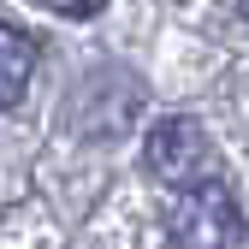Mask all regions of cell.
Instances as JSON below:
<instances>
[{
    "label": "cell",
    "mask_w": 249,
    "mask_h": 249,
    "mask_svg": "<svg viewBox=\"0 0 249 249\" xmlns=\"http://www.w3.org/2000/svg\"><path fill=\"white\" fill-rule=\"evenodd\" d=\"M30 71H36V36L0 18V113L24 101V89H30Z\"/></svg>",
    "instance_id": "obj_3"
},
{
    "label": "cell",
    "mask_w": 249,
    "mask_h": 249,
    "mask_svg": "<svg viewBox=\"0 0 249 249\" xmlns=\"http://www.w3.org/2000/svg\"><path fill=\"white\" fill-rule=\"evenodd\" d=\"M142 166L148 178L172 184V190H190V184L213 178V148H208V131L190 119V113H166L148 124V142H142Z\"/></svg>",
    "instance_id": "obj_2"
},
{
    "label": "cell",
    "mask_w": 249,
    "mask_h": 249,
    "mask_svg": "<svg viewBox=\"0 0 249 249\" xmlns=\"http://www.w3.org/2000/svg\"><path fill=\"white\" fill-rule=\"evenodd\" d=\"M42 6H53L59 18H95V12H101V0H42Z\"/></svg>",
    "instance_id": "obj_4"
},
{
    "label": "cell",
    "mask_w": 249,
    "mask_h": 249,
    "mask_svg": "<svg viewBox=\"0 0 249 249\" xmlns=\"http://www.w3.org/2000/svg\"><path fill=\"white\" fill-rule=\"evenodd\" d=\"M237 6H243V18H249V0H237Z\"/></svg>",
    "instance_id": "obj_5"
},
{
    "label": "cell",
    "mask_w": 249,
    "mask_h": 249,
    "mask_svg": "<svg viewBox=\"0 0 249 249\" xmlns=\"http://www.w3.org/2000/svg\"><path fill=\"white\" fill-rule=\"evenodd\" d=\"M166 243L172 249H243V208L226 178H202L166 202Z\"/></svg>",
    "instance_id": "obj_1"
}]
</instances>
